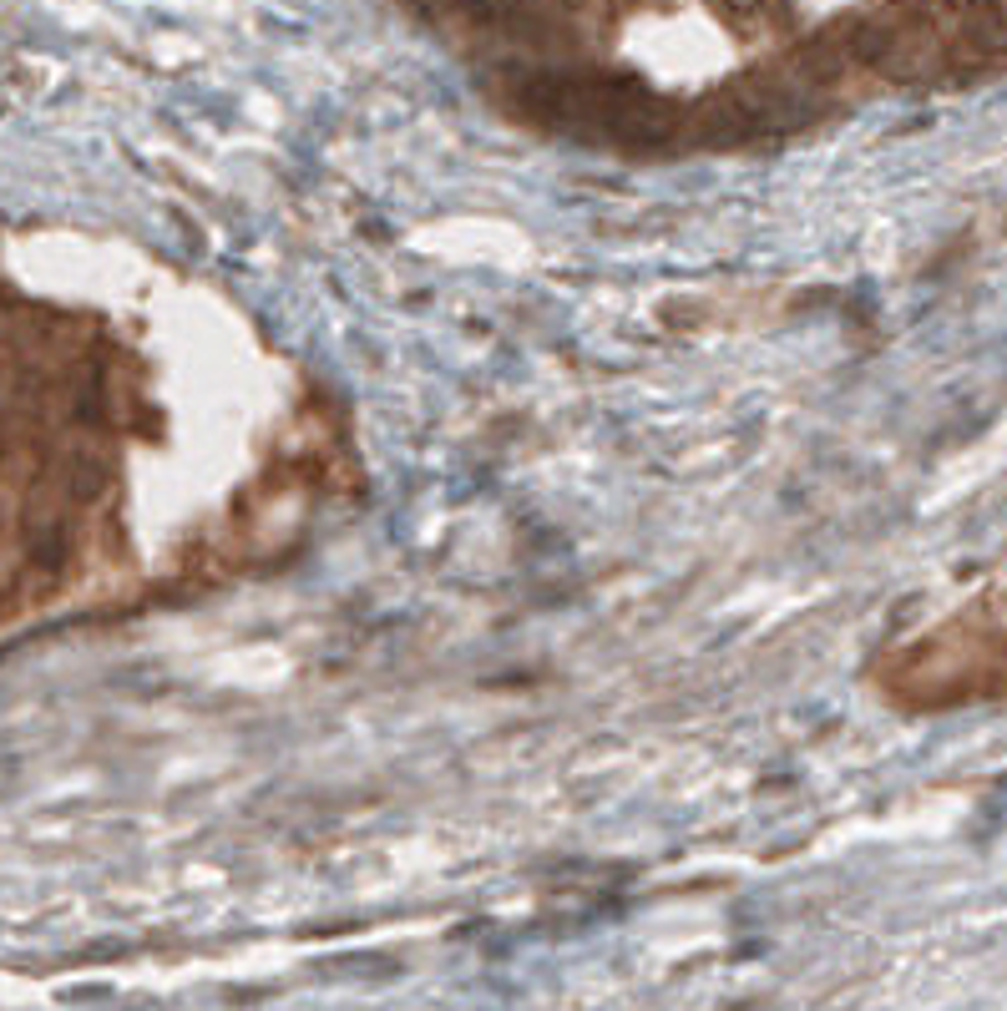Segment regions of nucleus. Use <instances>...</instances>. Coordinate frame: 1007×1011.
I'll use <instances>...</instances> for the list:
<instances>
[]
</instances>
